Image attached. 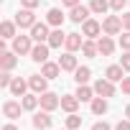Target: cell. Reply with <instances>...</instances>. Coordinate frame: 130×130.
Segmentation results:
<instances>
[{
  "label": "cell",
  "instance_id": "d6a6232c",
  "mask_svg": "<svg viewBox=\"0 0 130 130\" xmlns=\"http://www.w3.org/2000/svg\"><path fill=\"white\" fill-rule=\"evenodd\" d=\"M13 79H15V77H10V72H3V74H0V87H10Z\"/></svg>",
  "mask_w": 130,
  "mask_h": 130
},
{
  "label": "cell",
  "instance_id": "2e32d148",
  "mask_svg": "<svg viewBox=\"0 0 130 130\" xmlns=\"http://www.w3.org/2000/svg\"><path fill=\"white\" fill-rule=\"evenodd\" d=\"M21 110H23V105H21V102H13V100H8V102L3 105V115H5L8 120H18V117H21Z\"/></svg>",
  "mask_w": 130,
  "mask_h": 130
},
{
  "label": "cell",
  "instance_id": "d4e9b609",
  "mask_svg": "<svg viewBox=\"0 0 130 130\" xmlns=\"http://www.w3.org/2000/svg\"><path fill=\"white\" fill-rule=\"evenodd\" d=\"M15 28H18L15 21H3V23H0V33H3V38H15L18 36Z\"/></svg>",
  "mask_w": 130,
  "mask_h": 130
},
{
  "label": "cell",
  "instance_id": "5b68a950",
  "mask_svg": "<svg viewBox=\"0 0 130 130\" xmlns=\"http://www.w3.org/2000/svg\"><path fill=\"white\" fill-rule=\"evenodd\" d=\"M94 94L97 97H115V82H110L107 77L105 79H97L94 82Z\"/></svg>",
  "mask_w": 130,
  "mask_h": 130
},
{
  "label": "cell",
  "instance_id": "1f68e13d",
  "mask_svg": "<svg viewBox=\"0 0 130 130\" xmlns=\"http://www.w3.org/2000/svg\"><path fill=\"white\" fill-rule=\"evenodd\" d=\"M125 3H127V0H110V8H112L115 13H122V8H125Z\"/></svg>",
  "mask_w": 130,
  "mask_h": 130
},
{
  "label": "cell",
  "instance_id": "7bdbcfd3",
  "mask_svg": "<svg viewBox=\"0 0 130 130\" xmlns=\"http://www.w3.org/2000/svg\"><path fill=\"white\" fill-rule=\"evenodd\" d=\"M64 130H69V127H64Z\"/></svg>",
  "mask_w": 130,
  "mask_h": 130
},
{
  "label": "cell",
  "instance_id": "7c38bea8",
  "mask_svg": "<svg viewBox=\"0 0 130 130\" xmlns=\"http://www.w3.org/2000/svg\"><path fill=\"white\" fill-rule=\"evenodd\" d=\"M15 64H18V56H15V51H0V69H3V72H10V69H15Z\"/></svg>",
  "mask_w": 130,
  "mask_h": 130
},
{
  "label": "cell",
  "instance_id": "d6986e66",
  "mask_svg": "<svg viewBox=\"0 0 130 130\" xmlns=\"http://www.w3.org/2000/svg\"><path fill=\"white\" fill-rule=\"evenodd\" d=\"M28 87H31V84H28L26 79H21V77H15V79L10 82V87H8V89H10V94H13V97H23Z\"/></svg>",
  "mask_w": 130,
  "mask_h": 130
},
{
  "label": "cell",
  "instance_id": "8fae6325",
  "mask_svg": "<svg viewBox=\"0 0 130 130\" xmlns=\"http://www.w3.org/2000/svg\"><path fill=\"white\" fill-rule=\"evenodd\" d=\"M28 84H31V92H36V94L48 92V79H46L43 74H33V77L28 79Z\"/></svg>",
  "mask_w": 130,
  "mask_h": 130
},
{
  "label": "cell",
  "instance_id": "8992f818",
  "mask_svg": "<svg viewBox=\"0 0 130 130\" xmlns=\"http://www.w3.org/2000/svg\"><path fill=\"white\" fill-rule=\"evenodd\" d=\"M82 33H84L87 38H100V33H102V23L94 21V18H87V21L82 23Z\"/></svg>",
  "mask_w": 130,
  "mask_h": 130
},
{
  "label": "cell",
  "instance_id": "277c9868",
  "mask_svg": "<svg viewBox=\"0 0 130 130\" xmlns=\"http://www.w3.org/2000/svg\"><path fill=\"white\" fill-rule=\"evenodd\" d=\"M38 100H41V110L54 112L56 107H61V97L56 92H43V94H38Z\"/></svg>",
  "mask_w": 130,
  "mask_h": 130
},
{
  "label": "cell",
  "instance_id": "e575fe53",
  "mask_svg": "<svg viewBox=\"0 0 130 130\" xmlns=\"http://www.w3.org/2000/svg\"><path fill=\"white\" fill-rule=\"evenodd\" d=\"M21 5H23V8H31V10H33V8H38V5H41V0H21Z\"/></svg>",
  "mask_w": 130,
  "mask_h": 130
},
{
  "label": "cell",
  "instance_id": "e0dca14e",
  "mask_svg": "<svg viewBox=\"0 0 130 130\" xmlns=\"http://www.w3.org/2000/svg\"><path fill=\"white\" fill-rule=\"evenodd\" d=\"M105 77L110 82H122L125 79V69H122V64H110V67L105 69Z\"/></svg>",
  "mask_w": 130,
  "mask_h": 130
},
{
  "label": "cell",
  "instance_id": "ab89813d",
  "mask_svg": "<svg viewBox=\"0 0 130 130\" xmlns=\"http://www.w3.org/2000/svg\"><path fill=\"white\" fill-rule=\"evenodd\" d=\"M82 3V0H64V5H67V8H74V5H79Z\"/></svg>",
  "mask_w": 130,
  "mask_h": 130
},
{
  "label": "cell",
  "instance_id": "6da1fadb",
  "mask_svg": "<svg viewBox=\"0 0 130 130\" xmlns=\"http://www.w3.org/2000/svg\"><path fill=\"white\" fill-rule=\"evenodd\" d=\"M15 23H18V28H33L38 21H36V13L31 8H21L15 13Z\"/></svg>",
  "mask_w": 130,
  "mask_h": 130
},
{
  "label": "cell",
  "instance_id": "60d3db41",
  "mask_svg": "<svg viewBox=\"0 0 130 130\" xmlns=\"http://www.w3.org/2000/svg\"><path fill=\"white\" fill-rule=\"evenodd\" d=\"M3 130H18V127H15L13 122H8V125H3Z\"/></svg>",
  "mask_w": 130,
  "mask_h": 130
},
{
  "label": "cell",
  "instance_id": "5bb4252c",
  "mask_svg": "<svg viewBox=\"0 0 130 130\" xmlns=\"http://www.w3.org/2000/svg\"><path fill=\"white\" fill-rule=\"evenodd\" d=\"M59 67H61V72H74V69H77V56H74V51L61 54V56H59Z\"/></svg>",
  "mask_w": 130,
  "mask_h": 130
},
{
  "label": "cell",
  "instance_id": "7a4b0ae2",
  "mask_svg": "<svg viewBox=\"0 0 130 130\" xmlns=\"http://www.w3.org/2000/svg\"><path fill=\"white\" fill-rule=\"evenodd\" d=\"M120 31H122V15H107V18L102 21V33L117 36Z\"/></svg>",
  "mask_w": 130,
  "mask_h": 130
},
{
  "label": "cell",
  "instance_id": "484cf974",
  "mask_svg": "<svg viewBox=\"0 0 130 130\" xmlns=\"http://www.w3.org/2000/svg\"><path fill=\"white\" fill-rule=\"evenodd\" d=\"M82 54H84L87 59H94V56H100V48H97V41L87 38V41H84V46H82Z\"/></svg>",
  "mask_w": 130,
  "mask_h": 130
},
{
  "label": "cell",
  "instance_id": "b9f144b4",
  "mask_svg": "<svg viewBox=\"0 0 130 130\" xmlns=\"http://www.w3.org/2000/svg\"><path fill=\"white\" fill-rule=\"evenodd\" d=\"M125 117H127V120H130V105H127V107H125Z\"/></svg>",
  "mask_w": 130,
  "mask_h": 130
},
{
  "label": "cell",
  "instance_id": "f35d334b",
  "mask_svg": "<svg viewBox=\"0 0 130 130\" xmlns=\"http://www.w3.org/2000/svg\"><path fill=\"white\" fill-rule=\"evenodd\" d=\"M122 28L130 31V13H122Z\"/></svg>",
  "mask_w": 130,
  "mask_h": 130
},
{
  "label": "cell",
  "instance_id": "ba28073f",
  "mask_svg": "<svg viewBox=\"0 0 130 130\" xmlns=\"http://www.w3.org/2000/svg\"><path fill=\"white\" fill-rule=\"evenodd\" d=\"M48 43H33V48H31V59L36 61V64H46L48 61Z\"/></svg>",
  "mask_w": 130,
  "mask_h": 130
},
{
  "label": "cell",
  "instance_id": "603a6c76",
  "mask_svg": "<svg viewBox=\"0 0 130 130\" xmlns=\"http://www.w3.org/2000/svg\"><path fill=\"white\" fill-rule=\"evenodd\" d=\"M89 79H92V69L89 67H77L74 69V82L77 84H87Z\"/></svg>",
  "mask_w": 130,
  "mask_h": 130
},
{
  "label": "cell",
  "instance_id": "4dcf8cb0",
  "mask_svg": "<svg viewBox=\"0 0 130 130\" xmlns=\"http://www.w3.org/2000/svg\"><path fill=\"white\" fill-rule=\"evenodd\" d=\"M120 48H122V51H130V31H125V33L120 36Z\"/></svg>",
  "mask_w": 130,
  "mask_h": 130
},
{
  "label": "cell",
  "instance_id": "9a60e30c",
  "mask_svg": "<svg viewBox=\"0 0 130 130\" xmlns=\"http://www.w3.org/2000/svg\"><path fill=\"white\" fill-rule=\"evenodd\" d=\"M97 48H100V54H102V56H112V54H115V41L105 33V36H100V38H97Z\"/></svg>",
  "mask_w": 130,
  "mask_h": 130
},
{
  "label": "cell",
  "instance_id": "30bf717a",
  "mask_svg": "<svg viewBox=\"0 0 130 130\" xmlns=\"http://www.w3.org/2000/svg\"><path fill=\"white\" fill-rule=\"evenodd\" d=\"M48 36H51V31H48V23H36V26L31 28V38H33L36 43H43V41H48Z\"/></svg>",
  "mask_w": 130,
  "mask_h": 130
},
{
  "label": "cell",
  "instance_id": "44dd1931",
  "mask_svg": "<svg viewBox=\"0 0 130 130\" xmlns=\"http://www.w3.org/2000/svg\"><path fill=\"white\" fill-rule=\"evenodd\" d=\"M64 41H67V33H64V31H61V28H54V31H51V36H48V41H46V43H48V46H51V48H61V43H64Z\"/></svg>",
  "mask_w": 130,
  "mask_h": 130
},
{
  "label": "cell",
  "instance_id": "52a82bcc",
  "mask_svg": "<svg viewBox=\"0 0 130 130\" xmlns=\"http://www.w3.org/2000/svg\"><path fill=\"white\" fill-rule=\"evenodd\" d=\"M89 13H92V10H89L87 5H82V3H79V5L69 8V21H72V23H84V21L89 18Z\"/></svg>",
  "mask_w": 130,
  "mask_h": 130
},
{
  "label": "cell",
  "instance_id": "8d00e7d4",
  "mask_svg": "<svg viewBox=\"0 0 130 130\" xmlns=\"http://www.w3.org/2000/svg\"><path fill=\"white\" fill-rule=\"evenodd\" d=\"M92 130H112V127H110V125L102 120V122H94V125H92Z\"/></svg>",
  "mask_w": 130,
  "mask_h": 130
},
{
  "label": "cell",
  "instance_id": "74e56055",
  "mask_svg": "<svg viewBox=\"0 0 130 130\" xmlns=\"http://www.w3.org/2000/svg\"><path fill=\"white\" fill-rule=\"evenodd\" d=\"M115 130H130V120H120L115 125Z\"/></svg>",
  "mask_w": 130,
  "mask_h": 130
},
{
  "label": "cell",
  "instance_id": "3957f363",
  "mask_svg": "<svg viewBox=\"0 0 130 130\" xmlns=\"http://www.w3.org/2000/svg\"><path fill=\"white\" fill-rule=\"evenodd\" d=\"M31 48H33V38H31V36H15V38H13V51H15L18 56L31 54Z\"/></svg>",
  "mask_w": 130,
  "mask_h": 130
},
{
  "label": "cell",
  "instance_id": "cb8c5ba5",
  "mask_svg": "<svg viewBox=\"0 0 130 130\" xmlns=\"http://www.w3.org/2000/svg\"><path fill=\"white\" fill-rule=\"evenodd\" d=\"M74 94L79 97V102H92V100H94V87H87V84H79Z\"/></svg>",
  "mask_w": 130,
  "mask_h": 130
},
{
  "label": "cell",
  "instance_id": "d590c367",
  "mask_svg": "<svg viewBox=\"0 0 130 130\" xmlns=\"http://www.w3.org/2000/svg\"><path fill=\"white\" fill-rule=\"evenodd\" d=\"M120 89H122V94H130V77H125L120 82Z\"/></svg>",
  "mask_w": 130,
  "mask_h": 130
},
{
  "label": "cell",
  "instance_id": "83f0119b",
  "mask_svg": "<svg viewBox=\"0 0 130 130\" xmlns=\"http://www.w3.org/2000/svg\"><path fill=\"white\" fill-rule=\"evenodd\" d=\"M21 105H23V110H36V107L41 105V100H38V94H36V92H33V94H23Z\"/></svg>",
  "mask_w": 130,
  "mask_h": 130
},
{
  "label": "cell",
  "instance_id": "836d02e7",
  "mask_svg": "<svg viewBox=\"0 0 130 130\" xmlns=\"http://www.w3.org/2000/svg\"><path fill=\"white\" fill-rule=\"evenodd\" d=\"M120 64H122V69H125V72H130V51H125V54L120 56Z\"/></svg>",
  "mask_w": 130,
  "mask_h": 130
},
{
  "label": "cell",
  "instance_id": "f1b7e54d",
  "mask_svg": "<svg viewBox=\"0 0 130 130\" xmlns=\"http://www.w3.org/2000/svg\"><path fill=\"white\" fill-rule=\"evenodd\" d=\"M107 8H110V0H92V3H89V10L97 13V15H105Z\"/></svg>",
  "mask_w": 130,
  "mask_h": 130
},
{
  "label": "cell",
  "instance_id": "7402d4cb",
  "mask_svg": "<svg viewBox=\"0 0 130 130\" xmlns=\"http://www.w3.org/2000/svg\"><path fill=\"white\" fill-rule=\"evenodd\" d=\"M41 74L46 77V79H56L59 74H61V67H59V61L54 64V61H46L43 64V69H41Z\"/></svg>",
  "mask_w": 130,
  "mask_h": 130
},
{
  "label": "cell",
  "instance_id": "f546056e",
  "mask_svg": "<svg viewBox=\"0 0 130 130\" xmlns=\"http://www.w3.org/2000/svg\"><path fill=\"white\" fill-rule=\"evenodd\" d=\"M67 127H69V130H79V127H82V117H79L77 112H69V117H67Z\"/></svg>",
  "mask_w": 130,
  "mask_h": 130
},
{
  "label": "cell",
  "instance_id": "ffe728a7",
  "mask_svg": "<svg viewBox=\"0 0 130 130\" xmlns=\"http://www.w3.org/2000/svg\"><path fill=\"white\" fill-rule=\"evenodd\" d=\"M77 107H79V97L77 94H61V110L77 112Z\"/></svg>",
  "mask_w": 130,
  "mask_h": 130
},
{
  "label": "cell",
  "instance_id": "4316f807",
  "mask_svg": "<svg viewBox=\"0 0 130 130\" xmlns=\"http://www.w3.org/2000/svg\"><path fill=\"white\" fill-rule=\"evenodd\" d=\"M107 110H110L107 97H94V100H92V112H94V115H105Z\"/></svg>",
  "mask_w": 130,
  "mask_h": 130
},
{
  "label": "cell",
  "instance_id": "4fadbf2b",
  "mask_svg": "<svg viewBox=\"0 0 130 130\" xmlns=\"http://www.w3.org/2000/svg\"><path fill=\"white\" fill-rule=\"evenodd\" d=\"M84 33H67V41H64V46H67V51H79L84 46Z\"/></svg>",
  "mask_w": 130,
  "mask_h": 130
},
{
  "label": "cell",
  "instance_id": "9c48e42d",
  "mask_svg": "<svg viewBox=\"0 0 130 130\" xmlns=\"http://www.w3.org/2000/svg\"><path fill=\"white\" fill-rule=\"evenodd\" d=\"M31 122H33V127H36V130H48V127H51V122H54V117H51V112H48V110H43V112H36Z\"/></svg>",
  "mask_w": 130,
  "mask_h": 130
},
{
  "label": "cell",
  "instance_id": "ac0fdd59",
  "mask_svg": "<svg viewBox=\"0 0 130 130\" xmlns=\"http://www.w3.org/2000/svg\"><path fill=\"white\" fill-rule=\"evenodd\" d=\"M46 23L54 26V28H61V23H64V13H61V8H48V13H46Z\"/></svg>",
  "mask_w": 130,
  "mask_h": 130
}]
</instances>
